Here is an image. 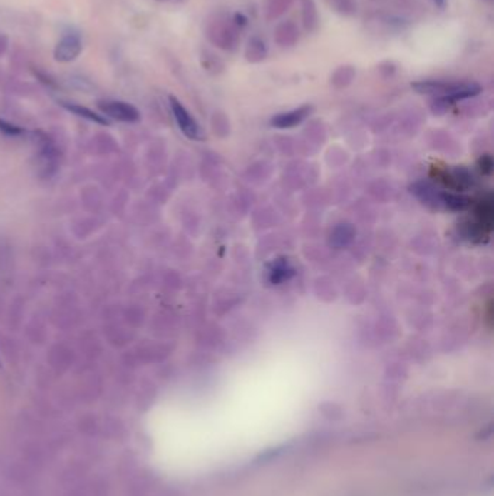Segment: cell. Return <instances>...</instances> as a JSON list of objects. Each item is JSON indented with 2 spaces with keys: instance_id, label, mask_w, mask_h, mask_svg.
<instances>
[{
  "instance_id": "2",
  "label": "cell",
  "mask_w": 494,
  "mask_h": 496,
  "mask_svg": "<svg viewBox=\"0 0 494 496\" xmlns=\"http://www.w3.org/2000/svg\"><path fill=\"white\" fill-rule=\"evenodd\" d=\"M241 28L234 18L227 14H216L206 24V38L222 51L232 53L238 49L241 41Z\"/></svg>"
},
{
  "instance_id": "18",
  "label": "cell",
  "mask_w": 494,
  "mask_h": 496,
  "mask_svg": "<svg viewBox=\"0 0 494 496\" xmlns=\"http://www.w3.org/2000/svg\"><path fill=\"white\" fill-rule=\"evenodd\" d=\"M9 50V38L4 32H0V59L5 57Z\"/></svg>"
},
{
  "instance_id": "12",
  "label": "cell",
  "mask_w": 494,
  "mask_h": 496,
  "mask_svg": "<svg viewBox=\"0 0 494 496\" xmlns=\"http://www.w3.org/2000/svg\"><path fill=\"white\" fill-rule=\"evenodd\" d=\"M63 106L68 112H71V113H74V115H77V116H80V118H83L86 121L95 122V123H99V125H109L110 123L106 116H103V115H101V113H98V112H95L92 109H88L86 106H81V105H77V103H67V102L63 103Z\"/></svg>"
},
{
  "instance_id": "4",
  "label": "cell",
  "mask_w": 494,
  "mask_h": 496,
  "mask_svg": "<svg viewBox=\"0 0 494 496\" xmlns=\"http://www.w3.org/2000/svg\"><path fill=\"white\" fill-rule=\"evenodd\" d=\"M83 51V39L77 32L64 34L56 44L54 59L58 63H71L78 59Z\"/></svg>"
},
{
  "instance_id": "16",
  "label": "cell",
  "mask_w": 494,
  "mask_h": 496,
  "mask_svg": "<svg viewBox=\"0 0 494 496\" xmlns=\"http://www.w3.org/2000/svg\"><path fill=\"white\" fill-rule=\"evenodd\" d=\"M352 236H354V231L349 225H339L332 234V243L335 247H342L352 240Z\"/></svg>"
},
{
  "instance_id": "15",
  "label": "cell",
  "mask_w": 494,
  "mask_h": 496,
  "mask_svg": "<svg viewBox=\"0 0 494 496\" xmlns=\"http://www.w3.org/2000/svg\"><path fill=\"white\" fill-rule=\"evenodd\" d=\"M329 6L342 16H354L356 14V0H328Z\"/></svg>"
},
{
  "instance_id": "17",
  "label": "cell",
  "mask_w": 494,
  "mask_h": 496,
  "mask_svg": "<svg viewBox=\"0 0 494 496\" xmlns=\"http://www.w3.org/2000/svg\"><path fill=\"white\" fill-rule=\"evenodd\" d=\"M0 133L6 135V137H22L25 133V129L6 121V119H0Z\"/></svg>"
},
{
  "instance_id": "9",
  "label": "cell",
  "mask_w": 494,
  "mask_h": 496,
  "mask_svg": "<svg viewBox=\"0 0 494 496\" xmlns=\"http://www.w3.org/2000/svg\"><path fill=\"white\" fill-rule=\"evenodd\" d=\"M244 56H245V60L251 64L262 63L268 56V47L265 41L258 35L251 36L245 45Z\"/></svg>"
},
{
  "instance_id": "5",
  "label": "cell",
  "mask_w": 494,
  "mask_h": 496,
  "mask_svg": "<svg viewBox=\"0 0 494 496\" xmlns=\"http://www.w3.org/2000/svg\"><path fill=\"white\" fill-rule=\"evenodd\" d=\"M170 106L178 128L182 129V132L186 135V137H189L190 140H200L202 138L200 126L195 121V118L189 113V111L183 106V103L178 99H175L174 96H170Z\"/></svg>"
},
{
  "instance_id": "20",
  "label": "cell",
  "mask_w": 494,
  "mask_h": 496,
  "mask_svg": "<svg viewBox=\"0 0 494 496\" xmlns=\"http://www.w3.org/2000/svg\"><path fill=\"white\" fill-rule=\"evenodd\" d=\"M158 2H173V0H158Z\"/></svg>"
},
{
  "instance_id": "3",
  "label": "cell",
  "mask_w": 494,
  "mask_h": 496,
  "mask_svg": "<svg viewBox=\"0 0 494 496\" xmlns=\"http://www.w3.org/2000/svg\"><path fill=\"white\" fill-rule=\"evenodd\" d=\"M98 108L103 113V116L112 118L119 122L133 123L141 119V113L137 108L122 101H112V99L99 101Z\"/></svg>"
},
{
  "instance_id": "1",
  "label": "cell",
  "mask_w": 494,
  "mask_h": 496,
  "mask_svg": "<svg viewBox=\"0 0 494 496\" xmlns=\"http://www.w3.org/2000/svg\"><path fill=\"white\" fill-rule=\"evenodd\" d=\"M412 88L422 95L445 96L453 103L480 95L481 87L471 81H443V80H425L412 84Z\"/></svg>"
},
{
  "instance_id": "11",
  "label": "cell",
  "mask_w": 494,
  "mask_h": 496,
  "mask_svg": "<svg viewBox=\"0 0 494 496\" xmlns=\"http://www.w3.org/2000/svg\"><path fill=\"white\" fill-rule=\"evenodd\" d=\"M293 273H294L293 267L284 258L276 260L272 265H269V270H268L269 282H272L273 285H280L284 280H289L293 276Z\"/></svg>"
},
{
  "instance_id": "7",
  "label": "cell",
  "mask_w": 494,
  "mask_h": 496,
  "mask_svg": "<svg viewBox=\"0 0 494 496\" xmlns=\"http://www.w3.org/2000/svg\"><path fill=\"white\" fill-rule=\"evenodd\" d=\"M312 111H313V108L309 106V105L300 106V108L293 109L290 112H284V113H280V115L274 116L272 119V125L274 128H280V129H287V128L297 126L312 113Z\"/></svg>"
},
{
  "instance_id": "19",
  "label": "cell",
  "mask_w": 494,
  "mask_h": 496,
  "mask_svg": "<svg viewBox=\"0 0 494 496\" xmlns=\"http://www.w3.org/2000/svg\"><path fill=\"white\" fill-rule=\"evenodd\" d=\"M433 2L438 5V6H445V0H433Z\"/></svg>"
},
{
  "instance_id": "14",
  "label": "cell",
  "mask_w": 494,
  "mask_h": 496,
  "mask_svg": "<svg viewBox=\"0 0 494 496\" xmlns=\"http://www.w3.org/2000/svg\"><path fill=\"white\" fill-rule=\"evenodd\" d=\"M200 63L203 69L212 74H217L223 71V61L219 59V56L213 54L212 51H203L200 56Z\"/></svg>"
},
{
  "instance_id": "8",
  "label": "cell",
  "mask_w": 494,
  "mask_h": 496,
  "mask_svg": "<svg viewBox=\"0 0 494 496\" xmlns=\"http://www.w3.org/2000/svg\"><path fill=\"white\" fill-rule=\"evenodd\" d=\"M302 26L307 34H314L319 29L321 16L314 0H300Z\"/></svg>"
},
{
  "instance_id": "13",
  "label": "cell",
  "mask_w": 494,
  "mask_h": 496,
  "mask_svg": "<svg viewBox=\"0 0 494 496\" xmlns=\"http://www.w3.org/2000/svg\"><path fill=\"white\" fill-rule=\"evenodd\" d=\"M356 76V71H355V67L351 66V64H344V66H339L331 76V83L336 87V88H344L346 86H349L354 79Z\"/></svg>"
},
{
  "instance_id": "10",
  "label": "cell",
  "mask_w": 494,
  "mask_h": 496,
  "mask_svg": "<svg viewBox=\"0 0 494 496\" xmlns=\"http://www.w3.org/2000/svg\"><path fill=\"white\" fill-rule=\"evenodd\" d=\"M294 2L296 0H265L264 2L265 19L268 22L280 19L283 15H286L292 9Z\"/></svg>"
},
{
  "instance_id": "6",
  "label": "cell",
  "mask_w": 494,
  "mask_h": 496,
  "mask_svg": "<svg viewBox=\"0 0 494 496\" xmlns=\"http://www.w3.org/2000/svg\"><path fill=\"white\" fill-rule=\"evenodd\" d=\"M300 39V31L299 26L290 21H282L277 24L274 29V41L280 49H292Z\"/></svg>"
}]
</instances>
